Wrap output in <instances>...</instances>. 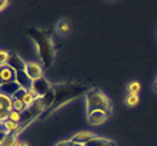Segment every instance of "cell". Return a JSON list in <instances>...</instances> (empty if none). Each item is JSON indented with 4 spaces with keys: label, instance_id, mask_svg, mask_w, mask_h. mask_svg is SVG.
I'll list each match as a JSON object with an SVG mask.
<instances>
[{
    "label": "cell",
    "instance_id": "1",
    "mask_svg": "<svg viewBox=\"0 0 157 146\" xmlns=\"http://www.w3.org/2000/svg\"><path fill=\"white\" fill-rule=\"evenodd\" d=\"M53 89V93H54V99L52 102L49 108L46 109L49 113L54 112L57 108H60L62 105L67 103L69 100L75 99V97L80 96L84 93L86 88H84V85L82 83H69V85H54L52 86Z\"/></svg>",
    "mask_w": 157,
    "mask_h": 146
},
{
    "label": "cell",
    "instance_id": "2",
    "mask_svg": "<svg viewBox=\"0 0 157 146\" xmlns=\"http://www.w3.org/2000/svg\"><path fill=\"white\" fill-rule=\"evenodd\" d=\"M27 33L32 39H33L34 45L37 47L39 56H40V60L43 62L44 67H50L53 65L54 60V47H53V42L50 40V37L44 32L36 29V27H30L27 30Z\"/></svg>",
    "mask_w": 157,
    "mask_h": 146
},
{
    "label": "cell",
    "instance_id": "3",
    "mask_svg": "<svg viewBox=\"0 0 157 146\" xmlns=\"http://www.w3.org/2000/svg\"><path fill=\"white\" fill-rule=\"evenodd\" d=\"M86 108L87 113L94 112V110H104V112H110L112 110V103L99 89H91L86 95Z\"/></svg>",
    "mask_w": 157,
    "mask_h": 146
},
{
    "label": "cell",
    "instance_id": "4",
    "mask_svg": "<svg viewBox=\"0 0 157 146\" xmlns=\"http://www.w3.org/2000/svg\"><path fill=\"white\" fill-rule=\"evenodd\" d=\"M29 92L36 95L37 99H41V97H44L46 95H49L52 92V86H50L49 82L44 77H41V79L34 80L33 83H32V88L29 89Z\"/></svg>",
    "mask_w": 157,
    "mask_h": 146
},
{
    "label": "cell",
    "instance_id": "5",
    "mask_svg": "<svg viewBox=\"0 0 157 146\" xmlns=\"http://www.w3.org/2000/svg\"><path fill=\"white\" fill-rule=\"evenodd\" d=\"M25 72L27 73V76H29V77L33 80V82H34V80L41 79V77H43V73H44V70H43L41 65H39L37 62H29V63H26Z\"/></svg>",
    "mask_w": 157,
    "mask_h": 146
},
{
    "label": "cell",
    "instance_id": "6",
    "mask_svg": "<svg viewBox=\"0 0 157 146\" xmlns=\"http://www.w3.org/2000/svg\"><path fill=\"white\" fill-rule=\"evenodd\" d=\"M10 112H12V97L0 93V123L7 120Z\"/></svg>",
    "mask_w": 157,
    "mask_h": 146
},
{
    "label": "cell",
    "instance_id": "7",
    "mask_svg": "<svg viewBox=\"0 0 157 146\" xmlns=\"http://www.w3.org/2000/svg\"><path fill=\"white\" fill-rule=\"evenodd\" d=\"M107 116H109V113L104 112V110H94V112L87 113V120H89L90 125L99 126L107 120Z\"/></svg>",
    "mask_w": 157,
    "mask_h": 146
},
{
    "label": "cell",
    "instance_id": "8",
    "mask_svg": "<svg viewBox=\"0 0 157 146\" xmlns=\"http://www.w3.org/2000/svg\"><path fill=\"white\" fill-rule=\"evenodd\" d=\"M19 90H20V86L17 82H6V83H2V86H0V93L4 96L12 97V99Z\"/></svg>",
    "mask_w": 157,
    "mask_h": 146
},
{
    "label": "cell",
    "instance_id": "9",
    "mask_svg": "<svg viewBox=\"0 0 157 146\" xmlns=\"http://www.w3.org/2000/svg\"><path fill=\"white\" fill-rule=\"evenodd\" d=\"M16 82L19 83L20 89H23V90H29V89L32 88V83H33V80L27 76V73H26L25 70L17 72L16 73Z\"/></svg>",
    "mask_w": 157,
    "mask_h": 146
},
{
    "label": "cell",
    "instance_id": "10",
    "mask_svg": "<svg viewBox=\"0 0 157 146\" xmlns=\"http://www.w3.org/2000/svg\"><path fill=\"white\" fill-rule=\"evenodd\" d=\"M96 135H93L91 132H78V133H76L73 138L70 139L71 142L75 143V145H86L90 139H93Z\"/></svg>",
    "mask_w": 157,
    "mask_h": 146
},
{
    "label": "cell",
    "instance_id": "11",
    "mask_svg": "<svg viewBox=\"0 0 157 146\" xmlns=\"http://www.w3.org/2000/svg\"><path fill=\"white\" fill-rule=\"evenodd\" d=\"M7 66H10L13 70H16V72H21V70H25L26 63L16 53H10V59H9Z\"/></svg>",
    "mask_w": 157,
    "mask_h": 146
},
{
    "label": "cell",
    "instance_id": "12",
    "mask_svg": "<svg viewBox=\"0 0 157 146\" xmlns=\"http://www.w3.org/2000/svg\"><path fill=\"white\" fill-rule=\"evenodd\" d=\"M16 70H13L10 66H4L0 67V76H2V80L3 83L6 82H16Z\"/></svg>",
    "mask_w": 157,
    "mask_h": 146
},
{
    "label": "cell",
    "instance_id": "13",
    "mask_svg": "<svg viewBox=\"0 0 157 146\" xmlns=\"http://www.w3.org/2000/svg\"><path fill=\"white\" fill-rule=\"evenodd\" d=\"M26 109H27V106H26V103L21 99H17V97H13L12 99V110L23 113V112H26Z\"/></svg>",
    "mask_w": 157,
    "mask_h": 146
},
{
    "label": "cell",
    "instance_id": "14",
    "mask_svg": "<svg viewBox=\"0 0 157 146\" xmlns=\"http://www.w3.org/2000/svg\"><path fill=\"white\" fill-rule=\"evenodd\" d=\"M3 128H4V132L6 133H16L19 132V123H16V122H12V120H6L3 122Z\"/></svg>",
    "mask_w": 157,
    "mask_h": 146
},
{
    "label": "cell",
    "instance_id": "15",
    "mask_svg": "<svg viewBox=\"0 0 157 146\" xmlns=\"http://www.w3.org/2000/svg\"><path fill=\"white\" fill-rule=\"evenodd\" d=\"M57 30H59V33L62 34V36H66V34H69V32H70V23H69V20L63 19V20L59 22Z\"/></svg>",
    "mask_w": 157,
    "mask_h": 146
},
{
    "label": "cell",
    "instance_id": "16",
    "mask_svg": "<svg viewBox=\"0 0 157 146\" xmlns=\"http://www.w3.org/2000/svg\"><path fill=\"white\" fill-rule=\"evenodd\" d=\"M19 140H17V135L16 133H6L3 140V146H17Z\"/></svg>",
    "mask_w": 157,
    "mask_h": 146
},
{
    "label": "cell",
    "instance_id": "17",
    "mask_svg": "<svg viewBox=\"0 0 157 146\" xmlns=\"http://www.w3.org/2000/svg\"><path fill=\"white\" fill-rule=\"evenodd\" d=\"M110 139H106V138H99V136H94L93 139H90L89 142L86 143L84 146H103L109 142Z\"/></svg>",
    "mask_w": 157,
    "mask_h": 146
},
{
    "label": "cell",
    "instance_id": "18",
    "mask_svg": "<svg viewBox=\"0 0 157 146\" xmlns=\"http://www.w3.org/2000/svg\"><path fill=\"white\" fill-rule=\"evenodd\" d=\"M9 59H10V53L6 50H0V67L7 66Z\"/></svg>",
    "mask_w": 157,
    "mask_h": 146
},
{
    "label": "cell",
    "instance_id": "19",
    "mask_svg": "<svg viewBox=\"0 0 157 146\" xmlns=\"http://www.w3.org/2000/svg\"><path fill=\"white\" fill-rule=\"evenodd\" d=\"M137 103H139V96H137V95H130V93H128L127 97H126V105L130 106V108H133V106H136Z\"/></svg>",
    "mask_w": 157,
    "mask_h": 146
},
{
    "label": "cell",
    "instance_id": "20",
    "mask_svg": "<svg viewBox=\"0 0 157 146\" xmlns=\"http://www.w3.org/2000/svg\"><path fill=\"white\" fill-rule=\"evenodd\" d=\"M9 120H12V122H16V123H20L21 120V113L16 112V110H12V112L9 113V117H7Z\"/></svg>",
    "mask_w": 157,
    "mask_h": 146
},
{
    "label": "cell",
    "instance_id": "21",
    "mask_svg": "<svg viewBox=\"0 0 157 146\" xmlns=\"http://www.w3.org/2000/svg\"><path fill=\"white\" fill-rule=\"evenodd\" d=\"M140 90V83L139 82H133L128 85V93L130 95H137V92Z\"/></svg>",
    "mask_w": 157,
    "mask_h": 146
},
{
    "label": "cell",
    "instance_id": "22",
    "mask_svg": "<svg viewBox=\"0 0 157 146\" xmlns=\"http://www.w3.org/2000/svg\"><path fill=\"white\" fill-rule=\"evenodd\" d=\"M56 146H75V143L71 142V140H62V142H59Z\"/></svg>",
    "mask_w": 157,
    "mask_h": 146
},
{
    "label": "cell",
    "instance_id": "23",
    "mask_svg": "<svg viewBox=\"0 0 157 146\" xmlns=\"http://www.w3.org/2000/svg\"><path fill=\"white\" fill-rule=\"evenodd\" d=\"M9 6V2L7 0H0V12H2V10H4V9L7 7Z\"/></svg>",
    "mask_w": 157,
    "mask_h": 146
},
{
    "label": "cell",
    "instance_id": "24",
    "mask_svg": "<svg viewBox=\"0 0 157 146\" xmlns=\"http://www.w3.org/2000/svg\"><path fill=\"white\" fill-rule=\"evenodd\" d=\"M103 146H116V143L113 142V140H109V142L106 143V145H103Z\"/></svg>",
    "mask_w": 157,
    "mask_h": 146
},
{
    "label": "cell",
    "instance_id": "25",
    "mask_svg": "<svg viewBox=\"0 0 157 146\" xmlns=\"http://www.w3.org/2000/svg\"><path fill=\"white\" fill-rule=\"evenodd\" d=\"M4 136H6V133H4V135H0V146H3V140H4Z\"/></svg>",
    "mask_w": 157,
    "mask_h": 146
},
{
    "label": "cell",
    "instance_id": "26",
    "mask_svg": "<svg viewBox=\"0 0 157 146\" xmlns=\"http://www.w3.org/2000/svg\"><path fill=\"white\" fill-rule=\"evenodd\" d=\"M6 132H4V128H3V123H0V135H4Z\"/></svg>",
    "mask_w": 157,
    "mask_h": 146
},
{
    "label": "cell",
    "instance_id": "27",
    "mask_svg": "<svg viewBox=\"0 0 157 146\" xmlns=\"http://www.w3.org/2000/svg\"><path fill=\"white\" fill-rule=\"evenodd\" d=\"M153 89H154V92L157 93V79H156V82H154V85H153Z\"/></svg>",
    "mask_w": 157,
    "mask_h": 146
},
{
    "label": "cell",
    "instance_id": "28",
    "mask_svg": "<svg viewBox=\"0 0 157 146\" xmlns=\"http://www.w3.org/2000/svg\"><path fill=\"white\" fill-rule=\"evenodd\" d=\"M17 146H29V145H27L26 142H19V145H17Z\"/></svg>",
    "mask_w": 157,
    "mask_h": 146
},
{
    "label": "cell",
    "instance_id": "29",
    "mask_svg": "<svg viewBox=\"0 0 157 146\" xmlns=\"http://www.w3.org/2000/svg\"><path fill=\"white\" fill-rule=\"evenodd\" d=\"M2 83H3V80H2V76H0V86H2Z\"/></svg>",
    "mask_w": 157,
    "mask_h": 146
},
{
    "label": "cell",
    "instance_id": "30",
    "mask_svg": "<svg viewBox=\"0 0 157 146\" xmlns=\"http://www.w3.org/2000/svg\"><path fill=\"white\" fill-rule=\"evenodd\" d=\"M75 146H83V145H75Z\"/></svg>",
    "mask_w": 157,
    "mask_h": 146
}]
</instances>
